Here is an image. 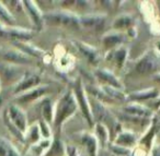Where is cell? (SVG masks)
<instances>
[{
	"mask_svg": "<svg viewBox=\"0 0 160 156\" xmlns=\"http://www.w3.org/2000/svg\"><path fill=\"white\" fill-rule=\"evenodd\" d=\"M77 110L78 105L75 95L71 90H67L57 99L54 106V119L52 123V129L55 132V135L59 136L64 123L68 119H70L77 112Z\"/></svg>",
	"mask_w": 160,
	"mask_h": 156,
	"instance_id": "cell-1",
	"label": "cell"
},
{
	"mask_svg": "<svg viewBox=\"0 0 160 156\" xmlns=\"http://www.w3.org/2000/svg\"><path fill=\"white\" fill-rule=\"evenodd\" d=\"M5 123L12 134L19 141L24 143V133L28 130V117L20 105L13 103L10 104L5 110Z\"/></svg>",
	"mask_w": 160,
	"mask_h": 156,
	"instance_id": "cell-2",
	"label": "cell"
},
{
	"mask_svg": "<svg viewBox=\"0 0 160 156\" xmlns=\"http://www.w3.org/2000/svg\"><path fill=\"white\" fill-rule=\"evenodd\" d=\"M44 24L56 25V26L79 29L80 18L78 14L70 11H52L44 13Z\"/></svg>",
	"mask_w": 160,
	"mask_h": 156,
	"instance_id": "cell-3",
	"label": "cell"
},
{
	"mask_svg": "<svg viewBox=\"0 0 160 156\" xmlns=\"http://www.w3.org/2000/svg\"><path fill=\"white\" fill-rule=\"evenodd\" d=\"M71 91H72L73 95H75L76 102H77V105H78V109H80V111L82 112L87 123L90 127L94 125V121H93V118H92L91 110H90L89 99H88V95H87V93H86L85 85H83L81 79L78 78V79L73 82Z\"/></svg>",
	"mask_w": 160,
	"mask_h": 156,
	"instance_id": "cell-4",
	"label": "cell"
},
{
	"mask_svg": "<svg viewBox=\"0 0 160 156\" xmlns=\"http://www.w3.org/2000/svg\"><path fill=\"white\" fill-rule=\"evenodd\" d=\"M160 61L155 51L145 53L135 64L136 73L140 75H155L159 72Z\"/></svg>",
	"mask_w": 160,
	"mask_h": 156,
	"instance_id": "cell-5",
	"label": "cell"
},
{
	"mask_svg": "<svg viewBox=\"0 0 160 156\" xmlns=\"http://www.w3.org/2000/svg\"><path fill=\"white\" fill-rule=\"evenodd\" d=\"M25 73L22 67L16 64L0 62V84L2 85H16Z\"/></svg>",
	"mask_w": 160,
	"mask_h": 156,
	"instance_id": "cell-6",
	"label": "cell"
},
{
	"mask_svg": "<svg viewBox=\"0 0 160 156\" xmlns=\"http://www.w3.org/2000/svg\"><path fill=\"white\" fill-rule=\"evenodd\" d=\"M0 58L2 60V62H7V64H16V66H29V64H33V59L19 49L14 48H5L0 49Z\"/></svg>",
	"mask_w": 160,
	"mask_h": 156,
	"instance_id": "cell-7",
	"label": "cell"
},
{
	"mask_svg": "<svg viewBox=\"0 0 160 156\" xmlns=\"http://www.w3.org/2000/svg\"><path fill=\"white\" fill-rule=\"evenodd\" d=\"M0 36L12 40L13 42H29L33 37V32L24 27L0 24Z\"/></svg>",
	"mask_w": 160,
	"mask_h": 156,
	"instance_id": "cell-8",
	"label": "cell"
},
{
	"mask_svg": "<svg viewBox=\"0 0 160 156\" xmlns=\"http://www.w3.org/2000/svg\"><path fill=\"white\" fill-rule=\"evenodd\" d=\"M41 82H42V79H41L40 74L33 72V71H25L20 81L13 86V94L16 96L23 94V93L41 85Z\"/></svg>",
	"mask_w": 160,
	"mask_h": 156,
	"instance_id": "cell-9",
	"label": "cell"
},
{
	"mask_svg": "<svg viewBox=\"0 0 160 156\" xmlns=\"http://www.w3.org/2000/svg\"><path fill=\"white\" fill-rule=\"evenodd\" d=\"M49 91H51V86L47 84H41L23 94L16 96V104L18 105L19 104H32L36 101H41L42 98L47 96Z\"/></svg>",
	"mask_w": 160,
	"mask_h": 156,
	"instance_id": "cell-10",
	"label": "cell"
},
{
	"mask_svg": "<svg viewBox=\"0 0 160 156\" xmlns=\"http://www.w3.org/2000/svg\"><path fill=\"white\" fill-rule=\"evenodd\" d=\"M22 2L25 16L29 18V20L34 25L36 31H41L43 29V25H44V18H43L44 13H43L42 10L38 6V2L30 1V0H25V1H22Z\"/></svg>",
	"mask_w": 160,
	"mask_h": 156,
	"instance_id": "cell-11",
	"label": "cell"
},
{
	"mask_svg": "<svg viewBox=\"0 0 160 156\" xmlns=\"http://www.w3.org/2000/svg\"><path fill=\"white\" fill-rule=\"evenodd\" d=\"M94 78L100 84V86H110V87L118 88V90H124L122 82L112 71L104 68H97L94 70Z\"/></svg>",
	"mask_w": 160,
	"mask_h": 156,
	"instance_id": "cell-12",
	"label": "cell"
},
{
	"mask_svg": "<svg viewBox=\"0 0 160 156\" xmlns=\"http://www.w3.org/2000/svg\"><path fill=\"white\" fill-rule=\"evenodd\" d=\"M122 111L125 116L133 117V118L145 119V120H152L155 114L150 108L142 105L139 103H128L122 108Z\"/></svg>",
	"mask_w": 160,
	"mask_h": 156,
	"instance_id": "cell-13",
	"label": "cell"
},
{
	"mask_svg": "<svg viewBox=\"0 0 160 156\" xmlns=\"http://www.w3.org/2000/svg\"><path fill=\"white\" fill-rule=\"evenodd\" d=\"M138 135L132 130H125L121 129L118 133L114 135V139L112 140V144L116 145V146L123 147L126 149H132L138 144Z\"/></svg>",
	"mask_w": 160,
	"mask_h": 156,
	"instance_id": "cell-14",
	"label": "cell"
},
{
	"mask_svg": "<svg viewBox=\"0 0 160 156\" xmlns=\"http://www.w3.org/2000/svg\"><path fill=\"white\" fill-rule=\"evenodd\" d=\"M127 57H128V48L125 46H120L111 51H107L105 60L113 64L118 70H121L124 68Z\"/></svg>",
	"mask_w": 160,
	"mask_h": 156,
	"instance_id": "cell-15",
	"label": "cell"
},
{
	"mask_svg": "<svg viewBox=\"0 0 160 156\" xmlns=\"http://www.w3.org/2000/svg\"><path fill=\"white\" fill-rule=\"evenodd\" d=\"M127 40V36L124 32L114 31L105 34L102 37V47L107 51H111L118 47L123 46V43Z\"/></svg>",
	"mask_w": 160,
	"mask_h": 156,
	"instance_id": "cell-16",
	"label": "cell"
},
{
	"mask_svg": "<svg viewBox=\"0 0 160 156\" xmlns=\"http://www.w3.org/2000/svg\"><path fill=\"white\" fill-rule=\"evenodd\" d=\"M78 141L86 149L88 156H99V142L96 135L91 132H80L78 133Z\"/></svg>",
	"mask_w": 160,
	"mask_h": 156,
	"instance_id": "cell-17",
	"label": "cell"
},
{
	"mask_svg": "<svg viewBox=\"0 0 160 156\" xmlns=\"http://www.w3.org/2000/svg\"><path fill=\"white\" fill-rule=\"evenodd\" d=\"M80 25L90 30H101L105 24L107 17L100 13H89L80 17Z\"/></svg>",
	"mask_w": 160,
	"mask_h": 156,
	"instance_id": "cell-18",
	"label": "cell"
},
{
	"mask_svg": "<svg viewBox=\"0 0 160 156\" xmlns=\"http://www.w3.org/2000/svg\"><path fill=\"white\" fill-rule=\"evenodd\" d=\"M73 45L76 46V48L80 51V54L90 62V64H99L100 61V54H99L98 49L96 47L91 46L89 44H86L83 42H80V40H73Z\"/></svg>",
	"mask_w": 160,
	"mask_h": 156,
	"instance_id": "cell-19",
	"label": "cell"
},
{
	"mask_svg": "<svg viewBox=\"0 0 160 156\" xmlns=\"http://www.w3.org/2000/svg\"><path fill=\"white\" fill-rule=\"evenodd\" d=\"M160 96V91L156 87L145 88L142 91L133 92L132 94L127 95V101L131 103H139V102H148L152 99H157Z\"/></svg>",
	"mask_w": 160,
	"mask_h": 156,
	"instance_id": "cell-20",
	"label": "cell"
},
{
	"mask_svg": "<svg viewBox=\"0 0 160 156\" xmlns=\"http://www.w3.org/2000/svg\"><path fill=\"white\" fill-rule=\"evenodd\" d=\"M13 46L27 56L31 57L32 59H44L47 55L43 49L36 47L35 45L31 44L30 42H13Z\"/></svg>",
	"mask_w": 160,
	"mask_h": 156,
	"instance_id": "cell-21",
	"label": "cell"
},
{
	"mask_svg": "<svg viewBox=\"0 0 160 156\" xmlns=\"http://www.w3.org/2000/svg\"><path fill=\"white\" fill-rule=\"evenodd\" d=\"M43 156H68V146L60 140L58 135L52 138V142Z\"/></svg>",
	"mask_w": 160,
	"mask_h": 156,
	"instance_id": "cell-22",
	"label": "cell"
},
{
	"mask_svg": "<svg viewBox=\"0 0 160 156\" xmlns=\"http://www.w3.org/2000/svg\"><path fill=\"white\" fill-rule=\"evenodd\" d=\"M38 106H40V111H41L42 119L52 125L54 119V106H55V104L53 103V101L49 97L46 96L41 99Z\"/></svg>",
	"mask_w": 160,
	"mask_h": 156,
	"instance_id": "cell-23",
	"label": "cell"
},
{
	"mask_svg": "<svg viewBox=\"0 0 160 156\" xmlns=\"http://www.w3.org/2000/svg\"><path fill=\"white\" fill-rule=\"evenodd\" d=\"M133 26H135V20L131 14H122V16L118 17L112 24L114 31L124 32V33Z\"/></svg>",
	"mask_w": 160,
	"mask_h": 156,
	"instance_id": "cell-24",
	"label": "cell"
},
{
	"mask_svg": "<svg viewBox=\"0 0 160 156\" xmlns=\"http://www.w3.org/2000/svg\"><path fill=\"white\" fill-rule=\"evenodd\" d=\"M42 140V135H41L40 128H38V122L33 123V125L28 127L27 132L24 133V143L28 144L30 147L35 145Z\"/></svg>",
	"mask_w": 160,
	"mask_h": 156,
	"instance_id": "cell-25",
	"label": "cell"
},
{
	"mask_svg": "<svg viewBox=\"0 0 160 156\" xmlns=\"http://www.w3.org/2000/svg\"><path fill=\"white\" fill-rule=\"evenodd\" d=\"M94 132L93 134L96 135L97 140L99 142V146H104V145L110 143V131L105 125H101V123H94Z\"/></svg>",
	"mask_w": 160,
	"mask_h": 156,
	"instance_id": "cell-26",
	"label": "cell"
},
{
	"mask_svg": "<svg viewBox=\"0 0 160 156\" xmlns=\"http://www.w3.org/2000/svg\"><path fill=\"white\" fill-rule=\"evenodd\" d=\"M0 156H21V154L10 141L0 135Z\"/></svg>",
	"mask_w": 160,
	"mask_h": 156,
	"instance_id": "cell-27",
	"label": "cell"
},
{
	"mask_svg": "<svg viewBox=\"0 0 160 156\" xmlns=\"http://www.w3.org/2000/svg\"><path fill=\"white\" fill-rule=\"evenodd\" d=\"M2 2L16 20L17 16H21V13H22V16H25L22 1H20V0H8V1H2Z\"/></svg>",
	"mask_w": 160,
	"mask_h": 156,
	"instance_id": "cell-28",
	"label": "cell"
},
{
	"mask_svg": "<svg viewBox=\"0 0 160 156\" xmlns=\"http://www.w3.org/2000/svg\"><path fill=\"white\" fill-rule=\"evenodd\" d=\"M0 24L7 25V26H18L17 20L8 11V9L3 5L2 1H0Z\"/></svg>",
	"mask_w": 160,
	"mask_h": 156,
	"instance_id": "cell-29",
	"label": "cell"
},
{
	"mask_svg": "<svg viewBox=\"0 0 160 156\" xmlns=\"http://www.w3.org/2000/svg\"><path fill=\"white\" fill-rule=\"evenodd\" d=\"M52 142V139H42L38 143L31 146V151L35 154L36 156H43L44 153L47 151Z\"/></svg>",
	"mask_w": 160,
	"mask_h": 156,
	"instance_id": "cell-30",
	"label": "cell"
},
{
	"mask_svg": "<svg viewBox=\"0 0 160 156\" xmlns=\"http://www.w3.org/2000/svg\"><path fill=\"white\" fill-rule=\"evenodd\" d=\"M38 128H40V132L42 139H52L53 138V129L52 125L49 123H47L46 121H44L43 119H40L38 121Z\"/></svg>",
	"mask_w": 160,
	"mask_h": 156,
	"instance_id": "cell-31",
	"label": "cell"
},
{
	"mask_svg": "<svg viewBox=\"0 0 160 156\" xmlns=\"http://www.w3.org/2000/svg\"><path fill=\"white\" fill-rule=\"evenodd\" d=\"M150 156H160V143L153 144L151 149V155Z\"/></svg>",
	"mask_w": 160,
	"mask_h": 156,
	"instance_id": "cell-32",
	"label": "cell"
},
{
	"mask_svg": "<svg viewBox=\"0 0 160 156\" xmlns=\"http://www.w3.org/2000/svg\"><path fill=\"white\" fill-rule=\"evenodd\" d=\"M68 156H79L77 149L72 146H68Z\"/></svg>",
	"mask_w": 160,
	"mask_h": 156,
	"instance_id": "cell-33",
	"label": "cell"
},
{
	"mask_svg": "<svg viewBox=\"0 0 160 156\" xmlns=\"http://www.w3.org/2000/svg\"><path fill=\"white\" fill-rule=\"evenodd\" d=\"M153 51H155L158 56H160V40L155 43V49H153Z\"/></svg>",
	"mask_w": 160,
	"mask_h": 156,
	"instance_id": "cell-34",
	"label": "cell"
},
{
	"mask_svg": "<svg viewBox=\"0 0 160 156\" xmlns=\"http://www.w3.org/2000/svg\"><path fill=\"white\" fill-rule=\"evenodd\" d=\"M152 78H153V80H155L156 82H158V83H160V72H158L157 74L152 75Z\"/></svg>",
	"mask_w": 160,
	"mask_h": 156,
	"instance_id": "cell-35",
	"label": "cell"
},
{
	"mask_svg": "<svg viewBox=\"0 0 160 156\" xmlns=\"http://www.w3.org/2000/svg\"><path fill=\"white\" fill-rule=\"evenodd\" d=\"M2 104H3V98H2V96H1V94H0V109L2 107Z\"/></svg>",
	"mask_w": 160,
	"mask_h": 156,
	"instance_id": "cell-36",
	"label": "cell"
},
{
	"mask_svg": "<svg viewBox=\"0 0 160 156\" xmlns=\"http://www.w3.org/2000/svg\"><path fill=\"white\" fill-rule=\"evenodd\" d=\"M109 156H120V155H116V154L112 153V152H110V155Z\"/></svg>",
	"mask_w": 160,
	"mask_h": 156,
	"instance_id": "cell-37",
	"label": "cell"
},
{
	"mask_svg": "<svg viewBox=\"0 0 160 156\" xmlns=\"http://www.w3.org/2000/svg\"><path fill=\"white\" fill-rule=\"evenodd\" d=\"M0 92H1V84H0Z\"/></svg>",
	"mask_w": 160,
	"mask_h": 156,
	"instance_id": "cell-38",
	"label": "cell"
},
{
	"mask_svg": "<svg viewBox=\"0 0 160 156\" xmlns=\"http://www.w3.org/2000/svg\"><path fill=\"white\" fill-rule=\"evenodd\" d=\"M159 115H160V109H159Z\"/></svg>",
	"mask_w": 160,
	"mask_h": 156,
	"instance_id": "cell-39",
	"label": "cell"
}]
</instances>
